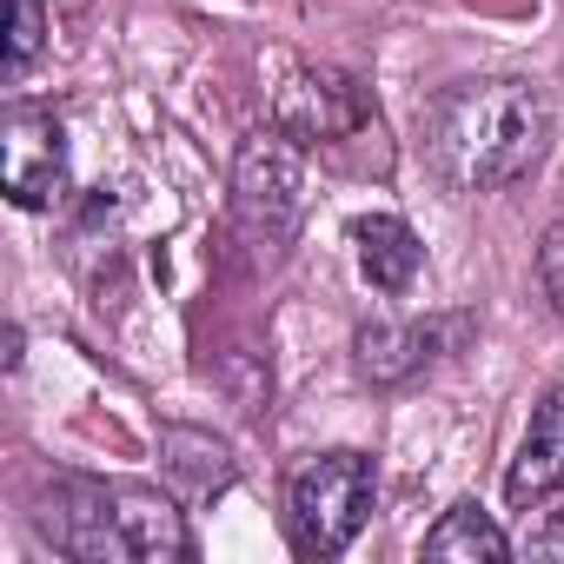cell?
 <instances>
[{
  "label": "cell",
  "instance_id": "1",
  "mask_svg": "<svg viewBox=\"0 0 564 564\" xmlns=\"http://www.w3.org/2000/svg\"><path fill=\"white\" fill-rule=\"evenodd\" d=\"M551 107L524 80H465L432 100L425 153L452 193H498L544 160Z\"/></svg>",
  "mask_w": 564,
  "mask_h": 564
},
{
  "label": "cell",
  "instance_id": "2",
  "mask_svg": "<svg viewBox=\"0 0 564 564\" xmlns=\"http://www.w3.org/2000/svg\"><path fill=\"white\" fill-rule=\"evenodd\" d=\"M306 219V160L286 127H259L232 153V226L259 252H286Z\"/></svg>",
  "mask_w": 564,
  "mask_h": 564
},
{
  "label": "cell",
  "instance_id": "3",
  "mask_svg": "<svg viewBox=\"0 0 564 564\" xmlns=\"http://www.w3.org/2000/svg\"><path fill=\"white\" fill-rule=\"evenodd\" d=\"M372 511V458L319 452L286 485V531L306 557H339Z\"/></svg>",
  "mask_w": 564,
  "mask_h": 564
},
{
  "label": "cell",
  "instance_id": "4",
  "mask_svg": "<svg viewBox=\"0 0 564 564\" xmlns=\"http://www.w3.org/2000/svg\"><path fill=\"white\" fill-rule=\"evenodd\" d=\"M34 524L74 564H133L127 538H120L113 485H100V478H54L47 498H41V511H34Z\"/></svg>",
  "mask_w": 564,
  "mask_h": 564
},
{
  "label": "cell",
  "instance_id": "5",
  "mask_svg": "<svg viewBox=\"0 0 564 564\" xmlns=\"http://www.w3.org/2000/svg\"><path fill=\"white\" fill-rule=\"evenodd\" d=\"M0 180H8V199L28 213L67 193V133L47 107H8V120H0Z\"/></svg>",
  "mask_w": 564,
  "mask_h": 564
},
{
  "label": "cell",
  "instance_id": "6",
  "mask_svg": "<svg viewBox=\"0 0 564 564\" xmlns=\"http://www.w3.org/2000/svg\"><path fill=\"white\" fill-rule=\"evenodd\" d=\"M279 127L300 147H333V140H352L359 127H372V100L339 67H300L279 87Z\"/></svg>",
  "mask_w": 564,
  "mask_h": 564
},
{
  "label": "cell",
  "instance_id": "7",
  "mask_svg": "<svg viewBox=\"0 0 564 564\" xmlns=\"http://www.w3.org/2000/svg\"><path fill=\"white\" fill-rule=\"evenodd\" d=\"M505 498L518 511H544V505H564V386H551L538 405H531V425L518 438V458L505 471Z\"/></svg>",
  "mask_w": 564,
  "mask_h": 564
},
{
  "label": "cell",
  "instance_id": "8",
  "mask_svg": "<svg viewBox=\"0 0 564 564\" xmlns=\"http://www.w3.org/2000/svg\"><path fill=\"white\" fill-rule=\"evenodd\" d=\"M445 333H458V326H445V319H372L352 339V366L372 386H399V379H412L419 366L438 359V339Z\"/></svg>",
  "mask_w": 564,
  "mask_h": 564
},
{
  "label": "cell",
  "instance_id": "9",
  "mask_svg": "<svg viewBox=\"0 0 564 564\" xmlns=\"http://www.w3.org/2000/svg\"><path fill=\"white\" fill-rule=\"evenodd\" d=\"M113 505H120V538H127V557L133 564L193 557L186 518H180V505L166 491H153V485H113Z\"/></svg>",
  "mask_w": 564,
  "mask_h": 564
},
{
  "label": "cell",
  "instance_id": "10",
  "mask_svg": "<svg viewBox=\"0 0 564 564\" xmlns=\"http://www.w3.org/2000/svg\"><path fill=\"white\" fill-rule=\"evenodd\" d=\"M160 465H166V478H173V491H180L186 505L219 498V491L239 478L232 445L213 438V432H199V425H166V432H160Z\"/></svg>",
  "mask_w": 564,
  "mask_h": 564
},
{
  "label": "cell",
  "instance_id": "11",
  "mask_svg": "<svg viewBox=\"0 0 564 564\" xmlns=\"http://www.w3.org/2000/svg\"><path fill=\"white\" fill-rule=\"evenodd\" d=\"M352 252H359L366 286H379V293H405L412 279H419V265H425V246H419V232L399 213L352 219Z\"/></svg>",
  "mask_w": 564,
  "mask_h": 564
},
{
  "label": "cell",
  "instance_id": "12",
  "mask_svg": "<svg viewBox=\"0 0 564 564\" xmlns=\"http://www.w3.org/2000/svg\"><path fill=\"white\" fill-rule=\"evenodd\" d=\"M425 557H438V564H498V557H511V538L478 505H452L425 531Z\"/></svg>",
  "mask_w": 564,
  "mask_h": 564
},
{
  "label": "cell",
  "instance_id": "13",
  "mask_svg": "<svg viewBox=\"0 0 564 564\" xmlns=\"http://www.w3.org/2000/svg\"><path fill=\"white\" fill-rule=\"evenodd\" d=\"M47 41V14H41V0H14V34H8V67L21 74Z\"/></svg>",
  "mask_w": 564,
  "mask_h": 564
},
{
  "label": "cell",
  "instance_id": "14",
  "mask_svg": "<svg viewBox=\"0 0 564 564\" xmlns=\"http://www.w3.org/2000/svg\"><path fill=\"white\" fill-rule=\"evenodd\" d=\"M511 551H518V557H538V564H564V511L544 505V518L524 524V538H518Z\"/></svg>",
  "mask_w": 564,
  "mask_h": 564
},
{
  "label": "cell",
  "instance_id": "15",
  "mask_svg": "<svg viewBox=\"0 0 564 564\" xmlns=\"http://www.w3.org/2000/svg\"><path fill=\"white\" fill-rule=\"evenodd\" d=\"M538 279H544V293H551V306L564 319V219H551L544 239H538Z\"/></svg>",
  "mask_w": 564,
  "mask_h": 564
}]
</instances>
